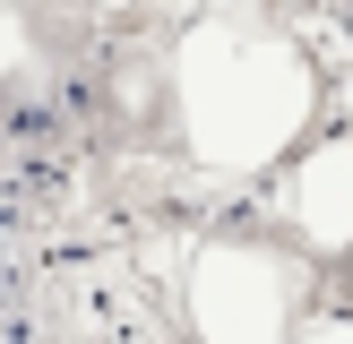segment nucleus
<instances>
[{
  "mask_svg": "<svg viewBox=\"0 0 353 344\" xmlns=\"http://www.w3.org/2000/svg\"><path fill=\"white\" fill-rule=\"evenodd\" d=\"M310 112V69L268 26H199L181 52V120L207 164H268Z\"/></svg>",
  "mask_w": 353,
  "mask_h": 344,
  "instance_id": "nucleus-1",
  "label": "nucleus"
},
{
  "mask_svg": "<svg viewBox=\"0 0 353 344\" xmlns=\"http://www.w3.org/2000/svg\"><path fill=\"white\" fill-rule=\"evenodd\" d=\"M190 310H199L207 344H285V327H293V275H285V258L250 250V241H224V250L199 258Z\"/></svg>",
  "mask_w": 353,
  "mask_h": 344,
  "instance_id": "nucleus-2",
  "label": "nucleus"
},
{
  "mask_svg": "<svg viewBox=\"0 0 353 344\" xmlns=\"http://www.w3.org/2000/svg\"><path fill=\"white\" fill-rule=\"evenodd\" d=\"M293 215L310 241H353V147H319L293 181Z\"/></svg>",
  "mask_w": 353,
  "mask_h": 344,
  "instance_id": "nucleus-3",
  "label": "nucleus"
},
{
  "mask_svg": "<svg viewBox=\"0 0 353 344\" xmlns=\"http://www.w3.org/2000/svg\"><path fill=\"white\" fill-rule=\"evenodd\" d=\"M302 344H353V327H310Z\"/></svg>",
  "mask_w": 353,
  "mask_h": 344,
  "instance_id": "nucleus-4",
  "label": "nucleus"
}]
</instances>
